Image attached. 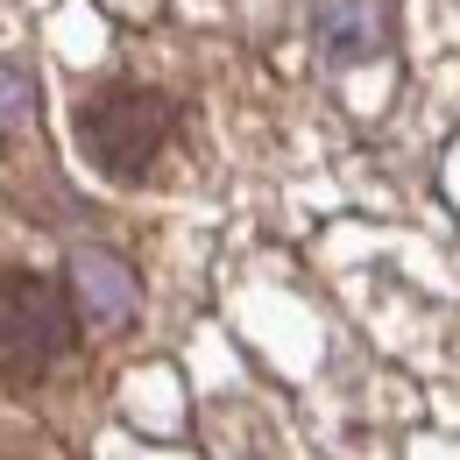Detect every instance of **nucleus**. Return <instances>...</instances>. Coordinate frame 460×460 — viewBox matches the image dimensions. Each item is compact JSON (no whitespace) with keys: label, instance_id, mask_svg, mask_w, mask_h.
Returning a JSON list of instances; mask_svg holds the SVG:
<instances>
[{"label":"nucleus","instance_id":"1","mask_svg":"<svg viewBox=\"0 0 460 460\" xmlns=\"http://www.w3.org/2000/svg\"><path fill=\"white\" fill-rule=\"evenodd\" d=\"M177 135V100L149 93V85H100L78 100V142L93 156V171H107L114 184L156 171L164 142Z\"/></svg>","mask_w":460,"mask_h":460},{"label":"nucleus","instance_id":"2","mask_svg":"<svg viewBox=\"0 0 460 460\" xmlns=\"http://www.w3.org/2000/svg\"><path fill=\"white\" fill-rule=\"evenodd\" d=\"M78 341V305L50 277H0V383H43Z\"/></svg>","mask_w":460,"mask_h":460},{"label":"nucleus","instance_id":"3","mask_svg":"<svg viewBox=\"0 0 460 460\" xmlns=\"http://www.w3.org/2000/svg\"><path fill=\"white\" fill-rule=\"evenodd\" d=\"M71 305H78L85 333H120L142 312V284L114 248H78L71 255Z\"/></svg>","mask_w":460,"mask_h":460},{"label":"nucleus","instance_id":"4","mask_svg":"<svg viewBox=\"0 0 460 460\" xmlns=\"http://www.w3.org/2000/svg\"><path fill=\"white\" fill-rule=\"evenodd\" d=\"M312 43L333 64L390 58L397 43V7L390 0H312Z\"/></svg>","mask_w":460,"mask_h":460},{"label":"nucleus","instance_id":"5","mask_svg":"<svg viewBox=\"0 0 460 460\" xmlns=\"http://www.w3.org/2000/svg\"><path fill=\"white\" fill-rule=\"evenodd\" d=\"M29 120H36V85L22 64L0 58V128H29Z\"/></svg>","mask_w":460,"mask_h":460}]
</instances>
